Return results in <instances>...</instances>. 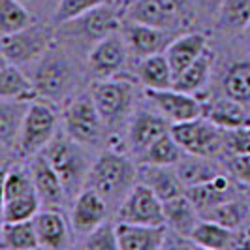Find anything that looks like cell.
<instances>
[{
    "label": "cell",
    "instance_id": "5bb4252c",
    "mask_svg": "<svg viewBox=\"0 0 250 250\" xmlns=\"http://www.w3.org/2000/svg\"><path fill=\"white\" fill-rule=\"evenodd\" d=\"M128 55H130V47L121 30L102 38L87 53L88 74L94 79L117 77L126 68Z\"/></svg>",
    "mask_w": 250,
    "mask_h": 250
},
{
    "label": "cell",
    "instance_id": "e575fe53",
    "mask_svg": "<svg viewBox=\"0 0 250 250\" xmlns=\"http://www.w3.org/2000/svg\"><path fill=\"white\" fill-rule=\"evenodd\" d=\"M250 23V0H224L216 13V26L228 34L243 32Z\"/></svg>",
    "mask_w": 250,
    "mask_h": 250
},
{
    "label": "cell",
    "instance_id": "ffe728a7",
    "mask_svg": "<svg viewBox=\"0 0 250 250\" xmlns=\"http://www.w3.org/2000/svg\"><path fill=\"white\" fill-rule=\"evenodd\" d=\"M138 181L147 185L160 200H171L185 194L187 187L183 185L175 166L160 164H138Z\"/></svg>",
    "mask_w": 250,
    "mask_h": 250
},
{
    "label": "cell",
    "instance_id": "d6a6232c",
    "mask_svg": "<svg viewBox=\"0 0 250 250\" xmlns=\"http://www.w3.org/2000/svg\"><path fill=\"white\" fill-rule=\"evenodd\" d=\"M187 150L181 147V143L173 138L171 132L164 134L156 139L149 149L139 156L138 164H160V166H175L185 158Z\"/></svg>",
    "mask_w": 250,
    "mask_h": 250
},
{
    "label": "cell",
    "instance_id": "b9f144b4",
    "mask_svg": "<svg viewBox=\"0 0 250 250\" xmlns=\"http://www.w3.org/2000/svg\"><path fill=\"white\" fill-rule=\"evenodd\" d=\"M222 2H224V0H194V4H196L200 10H203L205 13H211V15H216V13H218Z\"/></svg>",
    "mask_w": 250,
    "mask_h": 250
},
{
    "label": "cell",
    "instance_id": "ba28073f",
    "mask_svg": "<svg viewBox=\"0 0 250 250\" xmlns=\"http://www.w3.org/2000/svg\"><path fill=\"white\" fill-rule=\"evenodd\" d=\"M57 134L59 115L53 109L51 102L42 98L30 102L19 138V158H32L34 154L42 152Z\"/></svg>",
    "mask_w": 250,
    "mask_h": 250
},
{
    "label": "cell",
    "instance_id": "f6af8a7d",
    "mask_svg": "<svg viewBox=\"0 0 250 250\" xmlns=\"http://www.w3.org/2000/svg\"><path fill=\"white\" fill-rule=\"evenodd\" d=\"M241 192H243V196L249 200V203H250V185H241Z\"/></svg>",
    "mask_w": 250,
    "mask_h": 250
},
{
    "label": "cell",
    "instance_id": "484cf974",
    "mask_svg": "<svg viewBox=\"0 0 250 250\" xmlns=\"http://www.w3.org/2000/svg\"><path fill=\"white\" fill-rule=\"evenodd\" d=\"M164 213H166V226L171 231L187 237L192 235L194 228L201 220L200 209L194 205V201L187 194L164 201Z\"/></svg>",
    "mask_w": 250,
    "mask_h": 250
},
{
    "label": "cell",
    "instance_id": "9a60e30c",
    "mask_svg": "<svg viewBox=\"0 0 250 250\" xmlns=\"http://www.w3.org/2000/svg\"><path fill=\"white\" fill-rule=\"evenodd\" d=\"M109 205L102 198L94 188L85 187L72 201V211H70V224L75 233H81L87 237L90 231H94L98 226L105 220H109Z\"/></svg>",
    "mask_w": 250,
    "mask_h": 250
},
{
    "label": "cell",
    "instance_id": "8992f818",
    "mask_svg": "<svg viewBox=\"0 0 250 250\" xmlns=\"http://www.w3.org/2000/svg\"><path fill=\"white\" fill-rule=\"evenodd\" d=\"M55 43H57L55 25H49L45 21H36L23 30L2 36L0 59L19 66L32 64L40 61L49 49H53Z\"/></svg>",
    "mask_w": 250,
    "mask_h": 250
},
{
    "label": "cell",
    "instance_id": "277c9868",
    "mask_svg": "<svg viewBox=\"0 0 250 250\" xmlns=\"http://www.w3.org/2000/svg\"><path fill=\"white\" fill-rule=\"evenodd\" d=\"M62 128L70 138L87 149L102 147L107 141V125L102 119L94 98L87 92L74 94L62 111Z\"/></svg>",
    "mask_w": 250,
    "mask_h": 250
},
{
    "label": "cell",
    "instance_id": "4dcf8cb0",
    "mask_svg": "<svg viewBox=\"0 0 250 250\" xmlns=\"http://www.w3.org/2000/svg\"><path fill=\"white\" fill-rule=\"evenodd\" d=\"M213 64H214V53L209 47L198 61H194V62L190 64L187 70H183L179 75H175L173 87L183 90V92L198 96V92H200L201 88H205V85L211 79Z\"/></svg>",
    "mask_w": 250,
    "mask_h": 250
},
{
    "label": "cell",
    "instance_id": "2e32d148",
    "mask_svg": "<svg viewBox=\"0 0 250 250\" xmlns=\"http://www.w3.org/2000/svg\"><path fill=\"white\" fill-rule=\"evenodd\" d=\"M121 32L130 47V53H134L138 59H145L156 53H166L169 43L177 38L175 32L171 30L130 21V19L123 21Z\"/></svg>",
    "mask_w": 250,
    "mask_h": 250
},
{
    "label": "cell",
    "instance_id": "d590c367",
    "mask_svg": "<svg viewBox=\"0 0 250 250\" xmlns=\"http://www.w3.org/2000/svg\"><path fill=\"white\" fill-rule=\"evenodd\" d=\"M34 181H32V173L28 167H21L15 166L8 167L4 171V183H2V201L13 200L19 196H26V194H34Z\"/></svg>",
    "mask_w": 250,
    "mask_h": 250
},
{
    "label": "cell",
    "instance_id": "7402d4cb",
    "mask_svg": "<svg viewBox=\"0 0 250 250\" xmlns=\"http://www.w3.org/2000/svg\"><path fill=\"white\" fill-rule=\"evenodd\" d=\"M185 194L194 201V205L200 209V214H201L203 211H207V209H213L216 205H220V203H224V201L239 196V190L231 183L229 175H226L224 171V173L216 175L214 179L207 181V183L188 187L185 190Z\"/></svg>",
    "mask_w": 250,
    "mask_h": 250
},
{
    "label": "cell",
    "instance_id": "52a82bcc",
    "mask_svg": "<svg viewBox=\"0 0 250 250\" xmlns=\"http://www.w3.org/2000/svg\"><path fill=\"white\" fill-rule=\"evenodd\" d=\"M194 6V0H130L125 19L175 32L181 26H188Z\"/></svg>",
    "mask_w": 250,
    "mask_h": 250
},
{
    "label": "cell",
    "instance_id": "7a4b0ae2",
    "mask_svg": "<svg viewBox=\"0 0 250 250\" xmlns=\"http://www.w3.org/2000/svg\"><path fill=\"white\" fill-rule=\"evenodd\" d=\"M30 77L42 100L61 102L72 98L79 74L72 59L55 43V47L47 51L40 61L32 62Z\"/></svg>",
    "mask_w": 250,
    "mask_h": 250
},
{
    "label": "cell",
    "instance_id": "4316f807",
    "mask_svg": "<svg viewBox=\"0 0 250 250\" xmlns=\"http://www.w3.org/2000/svg\"><path fill=\"white\" fill-rule=\"evenodd\" d=\"M220 90L224 96L250 109V59L233 61L226 66L220 77Z\"/></svg>",
    "mask_w": 250,
    "mask_h": 250
},
{
    "label": "cell",
    "instance_id": "60d3db41",
    "mask_svg": "<svg viewBox=\"0 0 250 250\" xmlns=\"http://www.w3.org/2000/svg\"><path fill=\"white\" fill-rule=\"evenodd\" d=\"M226 169L239 185H250V152L228 156Z\"/></svg>",
    "mask_w": 250,
    "mask_h": 250
},
{
    "label": "cell",
    "instance_id": "9c48e42d",
    "mask_svg": "<svg viewBox=\"0 0 250 250\" xmlns=\"http://www.w3.org/2000/svg\"><path fill=\"white\" fill-rule=\"evenodd\" d=\"M123 21H125V17L117 10V6L113 2H107V4H102V6L88 10L87 13L79 15L77 19L70 21V23L61 25V32L72 40L77 38V42L88 45V49H90L102 38L109 36L113 32H119L123 26Z\"/></svg>",
    "mask_w": 250,
    "mask_h": 250
},
{
    "label": "cell",
    "instance_id": "44dd1931",
    "mask_svg": "<svg viewBox=\"0 0 250 250\" xmlns=\"http://www.w3.org/2000/svg\"><path fill=\"white\" fill-rule=\"evenodd\" d=\"M117 222V220H115ZM167 226H147L117 222V239L121 250H158L164 249Z\"/></svg>",
    "mask_w": 250,
    "mask_h": 250
},
{
    "label": "cell",
    "instance_id": "4fadbf2b",
    "mask_svg": "<svg viewBox=\"0 0 250 250\" xmlns=\"http://www.w3.org/2000/svg\"><path fill=\"white\" fill-rule=\"evenodd\" d=\"M117 222L147 226H166L164 200H160L154 190H150L143 183H136V187L128 192L125 201L115 213Z\"/></svg>",
    "mask_w": 250,
    "mask_h": 250
},
{
    "label": "cell",
    "instance_id": "ab89813d",
    "mask_svg": "<svg viewBox=\"0 0 250 250\" xmlns=\"http://www.w3.org/2000/svg\"><path fill=\"white\" fill-rule=\"evenodd\" d=\"M250 152V126L224 130V156Z\"/></svg>",
    "mask_w": 250,
    "mask_h": 250
},
{
    "label": "cell",
    "instance_id": "836d02e7",
    "mask_svg": "<svg viewBox=\"0 0 250 250\" xmlns=\"http://www.w3.org/2000/svg\"><path fill=\"white\" fill-rule=\"evenodd\" d=\"M38 17L34 12L21 0H0V34H13L17 30H23L32 23H36Z\"/></svg>",
    "mask_w": 250,
    "mask_h": 250
},
{
    "label": "cell",
    "instance_id": "ee69618b",
    "mask_svg": "<svg viewBox=\"0 0 250 250\" xmlns=\"http://www.w3.org/2000/svg\"><path fill=\"white\" fill-rule=\"evenodd\" d=\"M21 2H25L30 10H36V8L45 6V4H47V2H51V0H21Z\"/></svg>",
    "mask_w": 250,
    "mask_h": 250
},
{
    "label": "cell",
    "instance_id": "603a6c76",
    "mask_svg": "<svg viewBox=\"0 0 250 250\" xmlns=\"http://www.w3.org/2000/svg\"><path fill=\"white\" fill-rule=\"evenodd\" d=\"M36 85L30 74H25L19 64L2 59L0 64V100L34 102L38 100Z\"/></svg>",
    "mask_w": 250,
    "mask_h": 250
},
{
    "label": "cell",
    "instance_id": "f35d334b",
    "mask_svg": "<svg viewBox=\"0 0 250 250\" xmlns=\"http://www.w3.org/2000/svg\"><path fill=\"white\" fill-rule=\"evenodd\" d=\"M83 249L90 250H119V239H117V222L105 220L102 226H98L94 231H90L85 241Z\"/></svg>",
    "mask_w": 250,
    "mask_h": 250
},
{
    "label": "cell",
    "instance_id": "3957f363",
    "mask_svg": "<svg viewBox=\"0 0 250 250\" xmlns=\"http://www.w3.org/2000/svg\"><path fill=\"white\" fill-rule=\"evenodd\" d=\"M88 150L90 149L79 145L66 132L57 134L51 139L49 145L42 150L62 179L70 201H74L75 196L87 185L88 171L94 162V160H90Z\"/></svg>",
    "mask_w": 250,
    "mask_h": 250
},
{
    "label": "cell",
    "instance_id": "1f68e13d",
    "mask_svg": "<svg viewBox=\"0 0 250 250\" xmlns=\"http://www.w3.org/2000/svg\"><path fill=\"white\" fill-rule=\"evenodd\" d=\"M0 249L2 250H38L34 218L23 222H2L0 231Z\"/></svg>",
    "mask_w": 250,
    "mask_h": 250
},
{
    "label": "cell",
    "instance_id": "30bf717a",
    "mask_svg": "<svg viewBox=\"0 0 250 250\" xmlns=\"http://www.w3.org/2000/svg\"><path fill=\"white\" fill-rule=\"evenodd\" d=\"M173 138L188 154L218 158L224 156V128L216 126L207 117H198L171 125Z\"/></svg>",
    "mask_w": 250,
    "mask_h": 250
},
{
    "label": "cell",
    "instance_id": "6da1fadb",
    "mask_svg": "<svg viewBox=\"0 0 250 250\" xmlns=\"http://www.w3.org/2000/svg\"><path fill=\"white\" fill-rule=\"evenodd\" d=\"M132 158L134 156L125 149L107 147L96 156L88 171L85 187L94 188L115 213L138 183V164H134Z\"/></svg>",
    "mask_w": 250,
    "mask_h": 250
},
{
    "label": "cell",
    "instance_id": "e0dca14e",
    "mask_svg": "<svg viewBox=\"0 0 250 250\" xmlns=\"http://www.w3.org/2000/svg\"><path fill=\"white\" fill-rule=\"evenodd\" d=\"M28 169L32 173L34 188H36V194L40 196L43 207L61 209L66 201H70L62 179L57 173V169L53 167V164L47 160V156L43 152H38L30 158Z\"/></svg>",
    "mask_w": 250,
    "mask_h": 250
},
{
    "label": "cell",
    "instance_id": "7c38bea8",
    "mask_svg": "<svg viewBox=\"0 0 250 250\" xmlns=\"http://www.w3.org/2000/svg\"><path fill=\"white\" fill-rule=\"evenodd\" d=\"M143 94L150 104V107L164 115L171 125L203 117L205 111V102L200 100V96L183 92L175 87L145 88Z\"/></svg>",
    "mask_w": 250,
    "mask_h": 250
},
{
    "label": "cell",
    "instance_id": "ac0fdd59",
    "mask_svg": "<svg viewBox=\"0 0 250 250\" xmlns=\"http://www.w3.org/2000/svg\"><path fill=\"white\" fill-rule=\"evenodd\" d=\"M28 105L30 102L0 100V143H2L4 171L10 167L12 158L15 156L19 158V138Z\"/></svg>",
    "mask_w": 250,
    "mask_h": 250
},
{
    "label": "cell",
    "instance_id": "83f0119b",
    "mask_svg": "<svg viewBox=\"0 0 250 250\" xmlns=\"http://www.w3.org/2000/svg\"><path fill=\"white\" fill-rule=\"evenodd\" d=\"M190 239L200 249H237L239 231L237 229H231V228H226V226L218 224V222H213V220L201 218L198 226L194 228Z\"/></svg>",
    "mask_w": 250,
    "mask_h": 250
},
{
    "label": "cell",
    "instance_id": "cb8c5ba5",
    "mask_svg": "<svg viewBox=\"0 0 250 250\" xmlns=\"http://www.w3.org/2000/svg\"><path fill=\"white\" fill-rule=\"evenodd\" d=\"M207 49H209V42H207L205 34H201V32L179 34L166 49V57L171 64L173 75H179L183 70H187L188 66L194 61H198Z\"/></svg>",
    "mask_w": 250,
    "mask_h": 250
},
{
    "label": "cell",
    "instance_id": "f1b7e54d",
    "mask_svg": "<svg viewBox=\"0 0 250 250\" xmlns=\"http://www.w3.org/2000/svg\"><path fill=\"white\" fill-rule=\"evenodd\" d=\"M177 173L181 177L185 187H194V185H201L214 179L216 175L224 173L222 166L216 162V158H209V156H196V154H185V158L179 164H175Z\"/></svg>",
    "mask_w": 250,
    "mask_h": 250
},
{
    "label": "cell",
    "instance_id": "f546056e",
    "mask_svg": "<svg viewBox=\"0 0 250 250\" xmlns=\"http://www.w3.org/2000/svg\"><path fill=\"white\" fill-rule=\"evenodd\" d=\"M138 79L145 88H169L173 87L175 75L166 53H156L145 59H139Z\"/></svg>",
    "mask_w": 250,
    "mask_h": 250
},
{
    "label": "cell",
    "instance_id": "d6986e66",
    "mask_svg": "<svg viewBox=\"0 0 250 250\" xmlns=\"http://www.w3.org/2000/svg\"><path fill=\"white\" fill-rule=\"evenodd\" d=\"M70 226L61 209H51V207L40 209V213L34 216V228H36L40 249L62 250L72 247Z\"/></svg>",
    "mask_w": 250,
    "mask_h": 250
},
{
    "label": "cell",
    "instance_id": "7bdbcfd3",
    "mask_svg": "<svg viewBox=\"0 0 250 250\" xmlns=\"http://www.w3.org/2000/svg\"><path fill=\"white\" fill-rule=\"evenodd\" d=\"M250 249V222L243 229H239V241H237V249Z\"/></svg>",
    "mask_w": 250,
    "mask_h": 250
},
{
    "label": "cell",
    "instance_id": "5b68a950",
    "mask_svg": "<svg viewBox=\"0 0 250 250\" xmlns=\"http://www.w3.org/2000/svg\"><path fill=\"white\" fill-rule=\"evenodd\" d=\"M88 90L109 130H115L121 125H128L132 113L136 111L138 98V90L132 81L119 77L94 79Z\"/></svg>",
    "mask_w": 250,
    "mask_h": 250
},
{
    "label": "cell",
    "instance_id": "d4e9b609",
    "mask_svg": "<svg viewBox=\"0 0 250 250\" xmlns=\"http://www.w3.org/2000/svg\"><path fill=\"white\" fill-rule=\"evenodd\" d=\"M203 117L213 121L216 126L224 130H233V128H247L250 126V109L243 104L231 100L228 96H220L211 102H205V111Z\"/></svg>",
    "mask_w": 250,
    "mask_h": 250
},
{
    "label": "cell",
    "instance_id": "74e56055",
    "mask_svg": "<svg viewBox=\"0 0 250 250\" xmlns=\"http://www.w3.org/2000/svg\"><path fill=\"white\" fill-rule=\"evenodd\" d=\"M113 0H59L55 12H53V23L57 26L64 25V23H70L77 19L79 15L87 13L88 10L102 6V4H107Z\"/></svg>",
    "mask_w": 250,
    "mask_h": 250
},
{
    "label": "cell",
    "instance_id": "8fae6325",
    "mask_svg": "<svg viewBox=\"0 0 250 250\" xmlns=\"http://www.w3.org/2000/svg\"><path fill=\"white\" fill-rule=\"evenodd\" d=\"M167 132H171V123L156 109H136L126 125L125 150L138 162L139 156Z\"/></svg>",
    "mask_w": 250,
    "mask_h": 250
},
{
    "label": "cell",
    "instance_id": "8d00e7d4",
    "mask_svg": "<svg viewBox=\"0 0 250 250\" xmlns=\"http://www.w3.org/2000/svg\"><path fill=\"white\" fill-rule=\"evenodd\" d=\"M42 207V200L36 192L2 201V222H23L32 220Z\"/></svg>",
    "mask_w": 250,
    "mask_h": 250
},
{
    "label": "cell",
    "instance_id": "bcb514c9",
    "mask_svg": "<svg viewBox=\"0 0 250 250\" xmlns=\"http://www.w3.org/2000/svg\"><path fill=\"white\" fill-rule=\"evenodd\" d=\"M243 36H245V40H247V42L250 43V23L247 25V28L243 30Z\"/></svg>",
    "mask_w": 250,
    "mask_h": 250
}]
</instances>
